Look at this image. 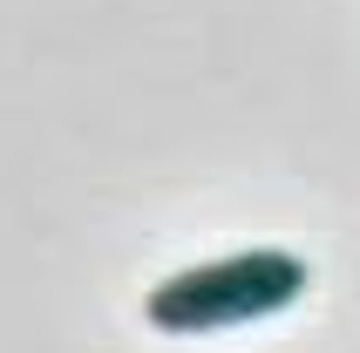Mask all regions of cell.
<instances>
[{
	"label": "cell",
	"instance_id": "6da1fadb",
	"mask_svg": "<svg viewBox=\"0 0 360 353\" xmlns=\"http://www.w3.org/2000/svg\"><path fill=\"white\" fill-rule=\"evenodd\" d=\"M306 285H313V265H306L300 252L252 245V252L204 258L191 272H170L157 293L143 299V319H150L157 333L198 340V333H224V326H252V319L285 313Z\"/></svg>",
	"mask_w": 360,
	"mask_h": 353
}]
</instances>
